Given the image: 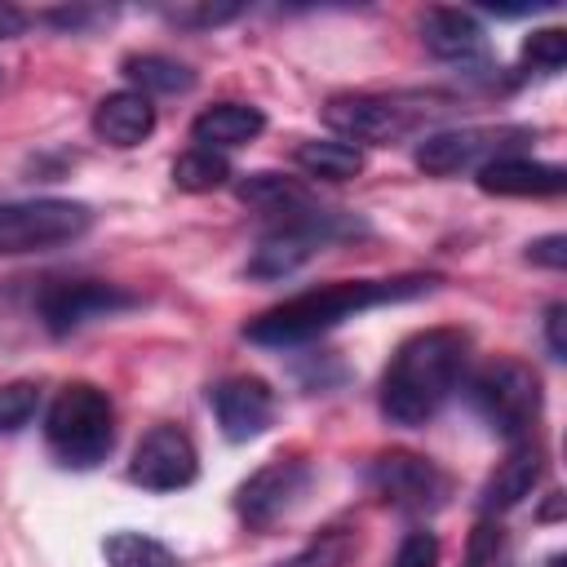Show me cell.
I'll list each match as a JSON object with an SVG mask.
<instances>
[{
    "mask_svg": "<svg viewBox=\"0 0 567 567\" xmlns=\"http://www.w3.org/2000/svg\"><path fill=\"white\" fill-rule=\"evenodd\" d=\"M443 279L439 275H394V279H341V284H328V288H310V292H297L270 310H261L244 337L257 341V346H301V341H315L319 332L363 315V310H377V306H394V301H412V297H425L434 292Z\"/></svg>",
    "mask_w": 567,
    "mask_h": 567,
    "instance_id": "6da1fadb",
    "label": "cell"
},
{
    "mask_svg": "<svg viewBox=\"0 0 567 567\" xmlns=\"http://www.w3.org/2000/svg\"><path fill=\"white\" fill-rule=\"evenodd\" d=\"M465 359H470L465 332H456V328L412 332L394 350V359L381 377V416L394 425H408V430L425 425L447 403V394L461 385Z\"/></svg>",
    "mask_w": 567,
    "mask_h": 567,
    "instance_id": "7a4b0ae2",
    "label": "cell"
},
{
    "mask_svg": "<svg viewBox=\"0 0 567 567\" xmlns=\"http://www.w3.org/2000/svg\"><path fill=\"white\" fill-rule=\"evenodd\" d=\"M44 434L49 447L62 465L89 470L97 461H106V452L115 447V408L111 394L93 381H71L58 390L49 416H44Z\"/></svg>",
    "mask_w": 567,
    "mask_h": 567,
    "instance_id": "3957f363",
    "label": "cell"
},
{
    "mask_svg": "<svg viewBox=\"0 0 567 567\" xmlns=\"http://www.w3.org/2000/svg\"><path fill=\"white\" fill-rule=\"evenodd\" d=\"M89 226L93 213L80 199H0V257L71 244Z\"/></svg>",
    "mask_w": 567,
    "mask_h": 567,
    "instance_id": "277c9868",
    "label": "cell"
},
{
    "mask_svg": "<svg viewBox=\"0 0 567 567\" xmlns=\"http://www.w3.org/2000/svg\"><path fill=\"white\" fill-rule=\"evenodd\" d=\"M443 106H425V97H390V93H337L323 106L328 128H337L341 137L368 142V146H385L399 142L403 133H412L425 115H434Z\"/></svg>",
    "mask_w": 567,
    "mask_h": 567,
    "instance_id": "5b68a950",
    "label": "cell"
},
{
    "mask_svg": "<svg viewBox=\"0 0 567 567\" xmlns=\"http://www.w3.org/2000/svg\"><path fill=\"white\" fill-rule=\"evenodd\" d=\"M470 399L501 439H523L540 416V377L518 359H496L470 381Z\"/></svg>",
    "mask_w": 567,
    "mask_h": 567,
    "instance_id": "8992f818",
    "label": "cell"
},
{
    "mask_svg": "<svg viewBox=\"0 0 567 567\" xmlns=\"http://www.w3.org/2000/svg\"><path fill=\"white\" fill-rule=\"evenodd\" d=\"M363 221L359 217H346V213H332V208H306L297 217H288L275 235H266L252 257H248V275L252 279H284L292 275L301 261L315 257V248H323L328 239H341V235H359Z\"/></svg>",
    "mask_w": 567,
    "mask_h": 567,
    "instance_id": "52a82bcc",
    "label": "cell"
},
{
    "mask_svg": "<svg viewBox=\"0 0 567 567\" xmlns=\"http://www.w3.org/2000/svg\"><path fill=\"white\" fill-rule=\"evenodd\" d=\"M532 137V128L523 124H470V128H443L430 133L416 146V168H425L430 177H452L461 168H483L501 155H509L514 146H523Z\"/></svg>",
    "mask_w": 567,
    "mask_h": 567,
    "instance_id": "ba28073f",
    "label": "cell"
},
{
    "mask_svg": "<svg viewBox=\"0 0 567 567\" xmlns=\"http://www.w3.org/2000/svg\"><path fill=\"white\" fill-rule=\"evenodd\" d=\"M40 319L53 337H66L93 319H106V315H120L128 306H137V297L120 284H102V279H58L40 292Z\"/></svg>",
    "mask_w": 567,
    "mask_h": 567,
    "instance_id": "9c48e42d",
    "label": "cell"
},
{
    "mask_svg": "<svg viewBox=\"0 0 567 567\" xmlns=\"http://www.w3.org/2000/svg\"><path fill=\"white\" fill-rule=\"evenodd\" d=\"M310 465L306 461H270V465H261L257 474H248L244 483H239V492H235V509H239V518L248 523V527H275V523H284L301 501H306V492H310Z\"/></svg>",
    "mask_w": 567,
    "mask_h": 567,
    "instance_id": "30bf717a",
    "label": "cell"
},
{
    "mask_svg": "<svg viewBox=\"0 0 567 567\" xmlns=\"http://www.w3.org/2000/svg\"><path fill=\"white\" fill-rule=\"evenodd\" d=\"M128 478L146 492H177L199 478V456L195 443L177 425H155L142 434L128 461Z\"/></svg>",
    "mask_w": 567,
    "mask_h": 567,
    "instance_id": "8fae6325",
    "label": "cell"
},
{
    "mask_svg": "<svg viewBox=\"0 0 567 567\" xmlns=\"http://www.w3.org/2000/svg\"><path fill=\"white\" fill-rule=\"evenodd\" d=\"M372 487L403 514H430L447 496L443 470L416 452H381L372 461Z\"/></svg>",
    "mask_w": 567,
    "mask_h": 567,
    "instance_id": "7c38bea8",
    "label": "cell"
},
{
    "mask_svg": "<svg viewBox=\"0 0 567 567\" xmlns=\"http://www.w3.org/2000/svg\"><path fill=\"white\" fill-rule=\"evenodd\" d=\"M208 403L230 443H248L275 421V390L261 377H226L208 390Z\"/></svg>",
    "mask_w": 567,
    "mask_h": 567,
    "instance_id": "4fadbf2b",
    "label": "cell"
},
{
    "mask_svg": "<svg viewBox=\"0 0 567 567\" xmlns=\"http://www.w3.org/2000/svg\"><path fill=\"white\" fill-rule=\"evenodd\" d=\"M421 35H425V49L443 62H461V66L487 62V35L478 18L465 9H430L421 18Z\"/></svg>",
    "mask_w": 567,
    "mask_h": 567,
    "instance_id": "5bb4252c",
    "label": "cell"
},
{
    "mask_svg": "<svg viewBox=\"0 0 567 567\" xmlns=\"http://www.w3.org/2000/svg\"><path fill=\"white\" fill-rule=\"evenodd\" d=\"M151 128H155V106H151V97L137 93V89L106 93V97L97 102V111H93V133H97L106 146H120V151L146 142Z\"/></svg>",
    "mask_w": 567,
    "mask_h": 567,
    "instance_id": "9a60e30c",
    "label": "cell"
},
{
    "mask_svg": "<svg viewBox=\"0 0 567 567\" xmlns=\"http://www.w3.org/2000/svg\"><path fill=\"white\" fill-rule=\"evenodd\" d=\"M478 186L487 195H558L567 186V173L558 164H540V159H523V155H501L492 164L478 168Z\"/></svg>",
    "mask_w": 567,
    "mask_h": 567,
    "instance_id": "2e32d148",
    "label": "cell"
},
{
    "mask_svg": "<svg viewBox=\"0 0 567 567\" xmlns=\"http://www.w3.org/2000/svg\"><path fill=\"white\" fill-rule=\"evenodd\" d=\"M540 470H545L540 447H536V443H518V447L496 465V474L487 478V487H483V514L492 518V514H505V509H514L518 501H527L532 487L540 483Z\"/></svg>",
    "mask_w": 567,
    "mask_h": 567,
    "instance_id": "e0dca14e",
    "label": "cell"
},
{
    "mask_svg": "<svg viewBox=\"0 0 567 567\" xmlns=\"http://www.w3.org/2000/svg\"><path fill=\"white\" fill-rule=\"evenodd\" d=\"M266 128V115L248 102H217L208 111L195 115L190 124V137L204 146V151H230V146H248L257 133Z\"/></svg>",
    "mask_w": 567,
    "mask_h": 567,
    "instance_id": "ac0fdd59",
    "label": "cell"
},
{
    "mask_svg": "<svg viewBox=\"0 0 567 567\" xmlns=\"http://www.w3.org/2000/svg\"><path fill=\"white\" fill-rule=\"evenodd\" d=\"M235 195H239L244 204L261 208V213H279L284 221L297 217V213H306V208H315L310 190H306L297 177H284V173H248V177L235 186Z\"/></svg>",
    "mask_w": 567,
    "mask_h": 567,
    "instance_id": "d6986e66",
    "label": "cell"
},
{
    "mask_svg": "<svg viewBox=\"0 0 567 567\" xmlns=\"http://www.w3.org/2000/svg\"><path fill=\"white\" fill-rule=\"evenodd\" d=\"M297 164L310 173V177H323V182H350L363 173V151L350 146V142H301L297 146Z\"/></svg>",
    "mask_w": 567,
    "mask_h": 567,
    "instance_id": "ffe728a7",
    "label": "cell"
},
{
    "mask_svg": "<svg viewBox=\"0 0 567 567\" xmlns=\"http://www.w3.org/2000/svg\"><path fill=\"white\" fill-rule=\"evenodd\" d=\"M124 75L137 84V93H186L195 84V71L164 58V53H133L124 58Z\"/></svg>",
    "mask_w": 567,
    "mask_h": 567,
    "instance_id": "44dd1931",
    "label": "cell"
},
{
    "mask_svg": "<svg viewBox=\"0 0 567 567\" xmlns=\"http://www.w3.org/2000/svg\"><path fill=\"white\" fill-rule=\"evenodd\" d=\"M106 567H177V554L142 532H111L102 540Z\"/></svg>",
    "mask_w": 567,
    "mask_h": 567,
    "instance_id": "7402d4cb",
    "label": "cell"
},
{
    "mask_svg": "<svg viewBox=\"0 0 567 567\" xmlns=\"http://www.w3.org/2000/svg\"><path fill=\"white\" fill-rule=\"evenodd\" d=\"M226 182H230V164H226V155H217V151L195 146V151H186V155L173 159V186H182V190H190V195L217 190V186H226Z\"/></svg>",
    "mask_w": 567,
    "mask_h": 567,
    "instance_id": "603a6c76",
    "label": "cell"
},
{
    "mask_svg": "<svg viewBox=\"0 0 567 567\" xmlns=\"http://www.w3.org/2000/svg\"><path fill=\"white\" fill-rule=\"evenodd\" d=\"M354 554H359V536L346 532V527H332L319 540H310L301 554H292V558H284L275 567H346Z\"/></svg>",
    "mask_w": 567,
    "mask_h": 567,
    "instance_id": "cb8c5ba5",
    "label": "cell"
},
{
    "mask_svg": "<svg viewBox=\"0 0 567 567\" xmlns=\"http://www.w3.org/2000/svg\"><path fill=\"white\" fill-rule=\"evenodd\" d=\"M523 62H527L532 71H540V75L563 71V62H567V31H558V27L532 31V35L523 40Z\"/></svg>",
    "mask_w": 567,
    "mask_h": 567,
    "instance_id": "d4e9b609",
    "label": "cell"
},
{
    "mask_svg": "<svg viewBox=\"0 0 567 567\" xmlns=\"http://www.w3.org/2000/svg\"><path fill=\"white\" fill-rule=\"evenodd\" d=\"M40 408V390L35 381H4L0 385V434L22 430Z\"/></svg>",
    "mask_w": 567,
    "mask_h": 567,
    "instance_id": "484cf974",
    "label": "cell"
},
{
    "mask_svg": "<svg viewBox=\"0 0 567 567\" xmlns=\"http://www.w3.org/2000/svg\"><path fill=\"white\" fill-rule=\"evenodd\" d=\"M390 567H439V536L425 532V527L408 532V536L399 540V554H394Z\"/></svg>",
    "mask_w": 567,
    "mask_h": 567,
    "instance_id": "4316f807",
    "label": "cell"
},
{
    "mask_svg": "<svg viewBox=\"0 0 567 567\" xmlns=\"http://www.w3.org/2000/svg\"><path fill=\"white\" fill-rule=\"evenodd\" d=\"M496 549H501V527L492 518H483L470 532V545H465V563L461 567H487V563H496Z\"/></svg>",
    "mask_w": 567,
    "mask_h": 567,
    "instance_id": "83f0119b",
    "label": "cell"
},
{
    "mask_svg": "<svg viewBox=\"0 0 567 567\" xmlns=\"http://www.w3.org/2000/svg\"><path fill=\"white\" fill-rule=\"evenodd\" d=\"M527 261L545 266V270H563L567 266V235H540L527 244Z\"/></svg>",
    "mask_w": 567,
    "mask_h": 567,
    "instance_id": "f1b7e54d",
    "label": "cell"
},
{
    "mask_svg": "<svg viewBox=\"0 0 567 567\" xmlns=\"http://www.w3.org/2000/svg\"><path fill=\"white\" fill-rule=\"evenodd\" d=\"M235 13H239L235 4H204V9H173L168 18L182 22V27H217V22L235 18Z\"/></svg>",
    "mask_w": 567,
    "mask_h": 567,
    "instance_id": "f546056e",
    "label": "cell"
},
{
    "mask_svg": "<svg viewBox=\"0 0 567 567\" xmlns=\"http://www.w3.org/2000/svg\"><path fill=\"white\" fill-rule=\"evenodd\" d=\"M545 341H549L554 359H567V306L563 301H554L545 310Z\"/></svg>",
    "mask_w": 567,
    "mask_h": 567,
    "instance_id": "4dcf8cb0",
    "label": "cell"
},
{
    "mask_svg": "<svg viewBox=\"0 0 567 567\" xmlns=\"http://www.w3.org/2000/svg\"><path fill=\"white\" fill-rule=\"evenodd\" d=\"M22 27H27V18H22L18 9H4V4H0V40H4V35H18Z\"/></svg>",
    "mask_w": 567,
    "mask_h": 567,
    "instance_id": "1f68e13d",
    "label": "cell"
},
{
    "mask_svg": "<svg viewBox=\"0 0 567 567\" xmlns=\"http://www.w3.org/2000/svg\"><path fill=\"white\" fill-rule=\"evenodd\" d=\"M545 567H567V558H563V554H554V558H549Z\"/></svg>",
    "mask_w": 567,
    "mask_h": 567,
    "instance_id": "d6a6232c",
    "label": "cell"
}]
</instances>
